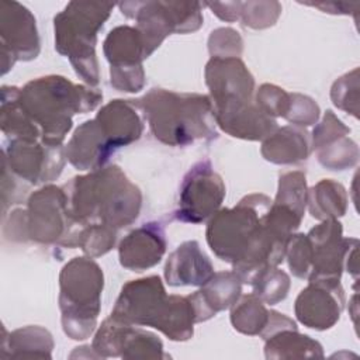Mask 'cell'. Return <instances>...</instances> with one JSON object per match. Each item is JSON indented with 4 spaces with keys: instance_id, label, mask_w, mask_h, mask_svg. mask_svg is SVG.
<instances>
[{
    "instance_id": "obj_1",
    "label": "cell",
    "mask_w": 360,
    "mask_h": 360,
    "mask_svg": "<svg viewBox=\"0 0 360 360\" xmlns=\"http://www.w3.org/2000/svg\"><path fill=\"white\" fill-rule=\"evenodd\" d=\"M62 187L69 214L80 226L103 224L118 231L141 212L142 193L117 165L76 176Z\"/></svg>"
},
{
    "instance_id": "obj_2",
    "label": "cell",
    "mask_w": 360,
    "mask_h": 360,
    "mask_svg": "<svg viewBox=\"0 0 360 360\" xmlns=\"http://www.w3.org/2000/svg\"><path fill=\"white\" fill-rule=\"evenodd\" d=\"M132 104L141 111L156 141L167 146H187L218 138L210 96L176 93L153 87Z\"/></svg>"
},
{
    "instance_id": "obj_3",
    "label": "cell",
    "mask_w": 360,
    "mask_h": 360,
    "mask_svg": "<svg viewBox=\"0 0 360 360\" xmlns=\"http://www.w3.org/2000/svg\"><path fill=\"white\" fill-rule=\"evenodd\" d=\"M110 316L125 323L155 328L174 342L191 339L197 323L190 295H167L159 276L125 283Z\"/></svg>"
},
{
    "instance_id": "obj_4",
    "label": "cell",
    "mask_w": 360,
    "mask_h": 360,
    "mask_svg": "<svg viewBox=\"0 0 360 360\" xmlns=\"http://www.w3.org/2000/svg\"><path fill=\"white\" fill-rule=\"evenodd\" d=\"M101 100L98 89L59 75L37 77L20 89V101L38 127L41 141L52 146L63 145L76 114L93 111Z\"/></svg>"
},
{
    "instance_id": "obj_5",
    "label": "cell",
    "mask_w": 360,
    "mask_h": 360,
    "mask_svg": "<svg viewBox=\"0 0 360 360\" xmlns=\"http://www.w3.org/2000/svg\"><path fill=\"white\" fill-rule=\"evenodd\" d=\"M114 3L69 1L53 17L55 49L66 56L86 86L100 83L96 45L98 31L108 20Z\"/></svg>"
},
{
    "instance_id": "obj_6",
    "label": "cell",
    "mask_w": 360,
    "mask_h": 360,
    "mask_svg": "<svg viewBox=\"0 0 360 360\" xmlns=\"http://www.w3.org/2000/svg\"><path fill=\"white\" fill-rule=\"evenodd\" d=\"M103 288V270L91 257H73L62 267L58 301L62 329L68 338L84 340L96 330Z\"/></svg>"
},
{
    "instance_id": "obj_7",
    "label": "cell",
    "mask_w": 360,
    "mask_h": 360,
    "mask_svg": "<svg viewBox=\"0 0 360 360\" xmlns=\"http://www.w3.org/2000/svg\"><path fill=\"white\" fill-rule=\"evenodd\" d=\"M271 205L262 193L245 195L235 207L218 210L207 224L205 238L214 255L229 264L238 263L260 239Z\"/></svg>"
},
{
    "instance_id": "obj_8",
    "label": "cell",
    "mask_w": 360,
    "mask_h": 360,
    "mask_svg": "<svg viewBox=\"0 0 360 360\" xmlns=\"http://www.w3.org/2000/svg\"><path fill=\"white\" fill-rule=\"evenodd\" d=\"M121 13L136 21L148 56H150L170 34H190L202 25V7L200 1L146 0L122 1Z\"/></svg>"
},
{
    "instance_id": "obj_9",
    "label": "cell",
    "mask_w": 360,
    "mask_h": 360,
    "mask_svg": "<svg viewBox=\"0 0 360 360\" xmlns=\"http://www.w3.org/2000/svg\"><path fill=\"white\" fill-rule=\"evenodd\" d=\"M80 228L69 214L63 187L45 184L28 197L25 208L27 240L75 249Z\"/></svg>"
},
{
    "instance_id": "obj_10",
    "label": "cell",
    "mask_w": 360,
    "mask_h": 360,
    "mask_svg": "<svg viewBox=\"0 0 360 360\" xmlns=\"http://www.w3.org/2000/svg\"><path fill=\"white\" fill-rule=\"evenodd\" d=\"M103 52L110 63V84L115 90L138 93L145 87L142 62L149 56L136 27L112 28L103 42Z\"/></svg>"
},
{
    "instance_id": "obj_11",
    "label": "cell",
    "mask_w": 360,
    "mask_h": 360,
    "mask_svg": "<svg viewBox=\"0 0 360 360\" xmlns=\"http://www.w3.org/2000/svg\"><path fill=\"white\" fill-rule=\"evenodd\" d=\"M204 77L214 118L255 103V77L240 58H210Z\"/></svg>"
},
{
    "instance_id": "obj_12",
    "label": "cell",
    "mask_w": 360,
    "mask_h": 360,
    "mask_svg": "<svg viewBox=\"0 0 360 360\" xmlns=\"http://www.w3.org/2000/svg\"><path fill=\"white\" fill-rule=\"evenodd\" d=\"M225 193V183L211 162L201 160L183 177L173 217L186 224H202L221 208Z\"/></svg>"
},
{
    "instance_id": "obj_13",
    "label": "cell",
    "mask_w": 360,
    "mask_h": 360,
    "mask_svg": "<svg viewBox=\"0 0 360 360\" xmlns=\"http://www.w3.org/2000/svg\"><path fill=\"white\" fill-rule=\"evenodd\" d=\"M91 350L96 357L121 359H166L162 340L136 325L121 322L112 316L104 319L97 329Z\"/></svg>"
},
{
    "instance_id": "obj_14",
    "label": "cell",
    "mask_w": 360,
    "mask_h": 360,
    "mask_svg": "<svg viewBox=\"0 0 360 360\" xmlns=\"http://www.w3.org/2000/svg\"><path fill=\"white\" fill-rule=\"evenodd\" d=\"M41 42L32 13L18 1L0 3V56L1 75L17 60H32L39 55Z\"/></svg>"
},
{
    "instance_id": "obj_15",
    "label": "cell",
    "mask_w": 360,
    "mask_h": 360,
    "mask_svg": "<svg viewBox=\"0 0 360 360\" xmlns=\"http://www.w3.org/2000/svg\"><path fill=\"white\" fill-rule=\"evenodd\" d=\"M3 160L15 177L37 186L58 179L68 159L63 145L52 146L42 141L10 139L3 149Z\"/></svg>"
},
{
    "instance_id": "obj_16",
    "label": "cell",
    "mask_w": 360,
    "mask_h": 360,
    "mask_svg": "<svg viewBox=\"0 0 360 360\" xmlns=\"http://www.w3.org/2000/svg\"><path fill=\"white\" fill-rule=\"evenodd\" d=\"M305 235L311 253L308 281L340 280L346 256L359 240L356 238H343V228L338 219L321 221Z\"/></svg>"
},
{
    "instance_id": "obj_17",
    "label": "cell",
    "mask_w": 360,
    "mask_h": 360,
    "mask_svg": "<svg viewBox=\"0 0 360 360\" xmlns=\"http://www.w3.org/2000/svg\"><path fill=\"white\" fill-rule=\"evenodd\" d=\"M345 308L340 280H312L295 298L294 312L300 323L315 330L332 328Z\"/></svg>"
},
{
    "instance_id": "obj_18",
    "label": "cell",
    "mask_w": 360,
    "mask_h": 360,
    "mask_svg": "<svg viewBox=\"0 0 360 360\" xmlns=\"http://www.w3.org/2000/svg\"><path fill=\"white\" fill-rule=\"evenodd\" d=\"M166 246V233L159 222L142 224L120 242V264L131 271L148 270L162 260Z\"/></svg>"
},
{
    "instance_id": "obj_19",
    "label": "cell",
    "mask_w": 360,
    "mask_h": 360,
    "mask_svg": "<svg viewBox=\"0 0 360 360\" xmlns=\"http://www.w3.org/2000/svg\"><path fill=\"white\" fill-rule=\"evenodd\" d=\"M114 152L94 118L80 124L65 146L68 162L75 169L87 172L107 166Z\"/></svg>"
},
{
    "instance_id": "obj_20",
    "label": "cell",
    "mask_w": 360,
    "mask_h": 360,
    "mask_svg": "<svg viewBox=\"0 0 360 360\" xmlns=\"http://www.w3.org/2000/svg\"><path fill=\"white\" fill-rule=\"evenodd\" d=\"M214 266L197 240H186L167 257L165 280L172 287H201L214 276Z\"/></svg>"
},
{
    "instance_id": "obj_21",
    "label": "cell",
    "mask_w": 360,
    "mask_h": 360,
    "mask_svg": "<svg viewBox=\"0 0 360 360\" xmlns=\"http://www.w3.org/2000/svg\"><path fill=\"white\" fill-rule=\"evenodd\" d=\"M94 120L114 150L138 141L143 132V118L131 100L108 101Z\"/></svg>"
},
{
    "instance_id": "obj_22",
    "label": "cell",
    "mask_w": 360,
    "mask_h": 360,
    "mask_svg": "<svg viewBox=\"0 0 360 360\" xmlns=\"http://www.w3.org/2000/svg\"><path fill=\"white\" fill-rule=\"evenodd\" d=\"M242 281L233 271H218L193 294V301L197 323L205 322L218 312L229 309L240 297Z\"/></svg>"
},
{
    "instance_id": "obj_23",
    "label": "cell",
    "mask_w": 360,
    "mask_h": 360,
    "mask_svg": "<svg viewBox=\"0 0 360 360\" xmlns=\"http://www.w3.org/2000/svg\"><path fill=\"white\" fill-rule=\"evenodd\" d=\"M311 143L304 128L285 125L262 141V156L274 165H297L308 159Z\"/></svg>"
},
{
    "instance_id": "obj_24",
    "label": "cell",
    "mask_w": 360,
    "mask_h": 360,
    "mask_svg": "<svg viewBox=\"0 0 360 360\" xmlns=\"http://www.w3.org/2000/svg\"><path fill=\"white\" fill-rule=\"evenodd\" d=\"M3 357H35L52 359L53 339L48 329L37 325L18 328L10 333L3 329Z\"/></svg>"
},
{
    "instance_id": "obj_25",
    "label": "cell",
    "mask_w": 360,
    "mask_h": 360,
    "mask_svg": "<svg viewBox=\"0 0 360 360\" xmlns=\"http://www.w3.org/2000/svg\"><path fill=\"white\" fill-rule=\"evenodd\" d=\"M1 132L11 139L41 141V132L20 101V89L3 86L0 98Z\"/></svg>"
},
{
    "instance_id": "obj_26",
    "label": "cell",
    "mask_w": 360,
    "mask_h": 360,
    "mask_svg": "<svg viewBox=\"0 0 360 360\" xmlns=\"http://www.w3.org/2000/svg\"><path fill=\"white\" fill-rule=\"evenodd\" d=\"M266 359H322L323 349L319 342L302 335L298 329H281L264 339Z\"/></svg>"
},
{
    "instance_id": "obj_27",
    "label": "cell",
    "mask_w": 360,
    "mask_h": 360,
    "mask_svg": "<svg viewBox=\"0 0 360 360\" xmlns=\"http://www.w3.org/2000/svg\"><path fill=\"white\" fill-rule=\"evenodd\" d=\"M346 188L332 179H322L308 190L307 207L318 221L338 219L347 211Z\"/></svg>"
},
{
    "instance_id": "obj_28",
    "label": "cell",
    "mask_w": 360,
    "mask_h": 360,
    "mask_svg": "<svg viewBox=\"0 0 360 360\" xmlns=\"http://www.w3.org/2000/svg\"><path fill=\"white\" fill-rule=\"evenodd\" d=\"M270 319V311L253 292L240 295L231 307V323L235 330L248 336H260Z\"/></svg>"
},
{
    "instance_id": "obj_29",
    "label": "cell",
    "mask_w": 360,
    "mask_h": 360,
    "mask_svg": "<svg viewBox=\"0 0 360 360\" xmlns=\"http://www.w3.org/2000/svg\"><path fill=\"white\" fill-rule=\"evenodd\" d=\"M308 201V187L305 173L301 170L285 172L278 177L277 194L273 202L284 205L304 217Z\"/></svg>"
},
{
    "instance_id": "obj_30",
    "label": "cell",
    "mask_w": 360,
    "mask_h": 360,
    "mask_svg": "<svg viewBox=\"0 0 360 360\" xmlns=\"http://www.w3.org/2000/svg\"><path fill=\"white\" fill-rule=\"evenodd\" d=\"M318 162L328 170H346L357 165L359 160V146L349 138V135L342 136L319 149H316Z\"/></svg>"
},
{
    "instance_id": "obj_31",
    "label": "cell",
    "mask_w": 360,
    "mask_h": 360,
    "mask_svg": "<svg viewBox=\"0 0 360 360\" xmlns=\"http://www.w3.org/2000/svg\"><path fill=\"white\" fill-rule=\"evenodd\" d=\"M250 285L253 287V294L264 304L276 305L287 297L291 280L284 270L271 267L262 271Z\"/></svg>"
},
{
    "instance_id": "obj_32",
    "label": "cell",
    "mask_w": 360,
    "mask_h": 360,
    "mask_svg": "<svg viewBox=\"0 0 360 360\" xmlns=\"http://www.w3.org/2000/svg\"><path fill=\"white\" fill-rule=\"evenodd\" d=\"M115 240L117 229L103 224H90L80 228L76 236V248H80L89 257H98L108 253Z\"/></svg>"
},
{
    "instance_id": "obj_33",
    "label": "cell",
    "mask_w": 360,
    "mask_h": 360,
    "mask_svg": "<svg viewBox=\"0 0 360 360\" xmlns=\"http://www.w3.org/2000/svg\"><path fill=\"white\" fill-rule=\"evenodd\" d=\"M330 100L336 108L359 118V68H354L333 82Z\"/></svg>"
},
{
    "instance_id": "obj_34",
    "label": "cell",
    "mask_w": 360,
    "mask_h": 360,
    "mask_svg": "<svg viewBox=\"0 0 360 360\" xmlns=\"http://www.w3.org/2000/svg\"><path fill=\"white\" fill-rule=\"evenodd\" d=\"M281 14L278 1H243L240 21L252 30H264L273 27Z\"/></svg>"
},
{
    "instance_id": "obj_35",
    "label": "cell",
    "mask_w": 360,
    "mask_h": 360,
    "mask_svg": "<svg viewBox=\"0 0 360 360\" xmlns=\"http://www.w3.org/2000/svg\"><path fill=\"white\" fill-rule=\"evenodd\" d=\"M255 103L256 105L269 117L277 118V117H285L290 104H291V96L284 89L271 84V83H263L255 94Z\"/></svg>"
},
{
    "instance_id": "obj_36",
    "label": "cell",
    "mask_w": 360,
    "mask_h": 360,
    "mask_svg": "<svg viewBox=\"0 0 360 360\" xmlns=\"http://www.w3.org/2000/svg\"><path fill=\"white\" fill-rule=\"evenodd\" d=\"M285 259L292 276L308 280L311 271V253L305 233H292L290 236L285 246Z\"/></svg>"
},
{
    "instance_id": "obj_37",
    "label": "cell",
    "mask_w": 360,
    "mask_h": 360,
    "mask_svg": "<svg viewBox=\"0 0 360 360\" xmlns=\"http://www.w3.org/2000/svg\"><path fill=\"white\" fill-rule=\"evenodd\" d=\"M208 52L211 58H240L243 52L240 34L229 27L214 30L208 37Z\"/></svg>"
},
{
    "instance_id": "obj_38",
    "label": "cell",
    "mask_w": 360,
    "mask_h": 360,
    "mask_svg": "<svg viewBox=\"0 0 360 360\" xmlns=\"http://www.w3.org/2000/svg\"><path fill=\"white\" fill-rule=\"evenodd\" d=\"M291 104L287 115L284 117L291 125L304 128L315 125L319 120V105L308 96L301 93H290Z\"/></svg>"
},
{
    "instance_id": "obj_39",
    "label": "cell",
    "mask_w": 360,
    "mask_h": 360,
    "mask_svg": "<svg viewBox=\"0 0 360 360\" xmlns=\"http://www.w3.org/2000/svg\"><path fill=\"white\" fill-rule=\"evenodd\" d=\"M350 134V128L346 127L335 114L333 111L328 110L321 122L315 125L312 135H311V146L314 150Z\"/></svg>"
},
{
    "instance_id": "obj_40",
    "label": "cell",
    "mask_w": 360,
    "mask_h": 360,
    "mask_svg": "<svg viewBox=\"0 0 360 360\" xmlns=\"http://www.w3.org/2000/svg\"><path fill=\"white\" fill-rule=\"evenodd\" d=\"M202 4L210 7V10L222 21L233 22L240 20L243 1H208Z\"/></svg>"
},
{
    "instance_id": "obj_41",
    "label": "cell",
    "mask_w": 360,
    "mask_h": 360,
    "mask_svg": "<svg viewBox=\"0 0 360 360\" xmlns=\"http://www.w3.org/2000/svg\"><path fill=\"white\" fill-rule=\"evenodd\" d=\"M305 6H312L316 7L319 10H322L323 13H329V14H352V13H357L360 4L359 3H343V1H321V3H301Z\"/></svg>"
}]
</instances>
